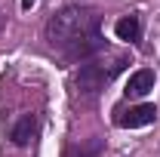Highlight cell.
<instances>
[{"label":"cell","mask_w":160,"mask_h":157,"mask_svg":"<svg viewBox=\"0 0 160 157\" xmlns=\"http://www.w3.org/2000/svg\"><path fill=\"white\" fill-rule=\"evenodd\" d=\"M43 31H46L49 46L68 49L77 40L99 34V13L96 9H83V6H65V9H59L52 19L46 22Z\"/></svg>","instance_id":"1"},{"label":"cell","mask_w":160,"mask_h":157,"mask_svg":"<svg viewBox=\"0 0 160 157\" xmlns=\"http://www.w3.org/2000/svg\"><path fill=\"white\" fill-rule=\"evenodd\" d=\"M108 74L102 71V65L96 59H89L86 65H80V71H77V77H74V89H77V96L83 99H92V96H99L102 89H105V83H108Z\"/></svg>","instance_id":"2"},{"label":"cell","mask_w":160,"mask_h":157,"mask_svg":"<svg viewBox=\"0 0 160 157\" xmlns=\"http://www.w3.org/2000/svg\"><path fill=\"white\" fill-rule=\"evenodd\" d=\"M154 120H157V108L154 105H132L129 111H123L117 117V126H123V129H142V126H148Z\"/></svg>","instance_id":"3"},{"label":"cell","mask_w":160,"mask_h":157,"mask_svg":"<svg viewBox=\"0 0 160 157\" xmlns=\"http://www.w3.org/2000/svg\"><path fill=\"white\" fill-rule=\"evenodd\" d=\"M34 3H37V0H22V9H31Z\"/></svg>","instance_id":"7"},{"label":"cell","mask_w":160,"mask_h":157,"mask_svg":"<svg viewBox=\"0 0 160 157\" xmlns=\"http://www.w3.org/2000/svg\"><path fill=\"white\" fill-rule=\"evenodd\" d=\"M114 34H117V40L139 43V40H142V19H139V16H123V19L114 25Z\"/></svg>","instance_id":"6"},{"label":"cell","mask_w":160,"mask_h":157,"mask_svg":"<svg viewBox=\"0 0 160 157\" xmlns=\"http://www.w3.org/2000/svg\"><path fill=\"white\" fill-rule=\"evenodd\" d=\"M154 89V71L151 68H142V71H136V74H129V80H126V96L129 99H142V96H148Z\"/></svg>","instance_id":"4"},{"label":"cell","mask_w":160,"mask_h":157,"mask_svg":"<svg viewBox=\"0 0 160 157\" xmlns=\"http://www.w3.org/2000/svg\"><path fill=\"white\" fill-rule=\"evenodd\" d=\"M34 133H37V117H34V114H22V117L12 123V129H9V139H12V145L25 148V145L34 139Z\"/></svg>","instance_id":"5"}]
</instances>
